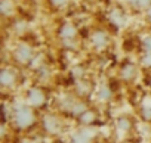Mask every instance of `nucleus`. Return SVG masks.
Returning a JSON list of instances; mask_svg holds the SVG:
<instances>
[{
  "mask_svg": "<svg viewBox=\"0 0 151 143\" xmlns=\"http://www.w3.org/2000/svg\"><path fill=\"white\" fill-rule=\"evenodd\" d=\"M17 122L21 125V127H27L30 122H31V115L30 112H21L17 118Z\"/></svg>",
  "mask_w": 151,
  "mask_h": 143,
  "instance_id": "1",
  "label": "nucleus"
}]
</instances>
